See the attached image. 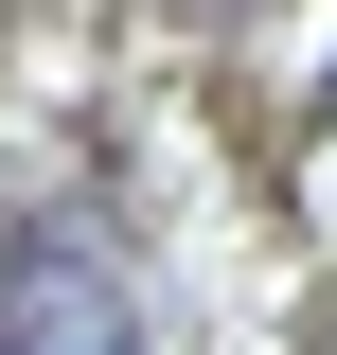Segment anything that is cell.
<instances>
[{"mask_svg":"<svg viewBox=\"0 0 337 355\" xmlns=\"http://www.w3.org/2000/svg\"><path fill=\"white\" fill-rule=\"evenodd\" d=\"M0 355H160V302L89 214H36L0 249Z\"/></svg>","mask_w":337,"mask_h":355,"instance_id":"cell-1","label":"cell"}]
</instances>
